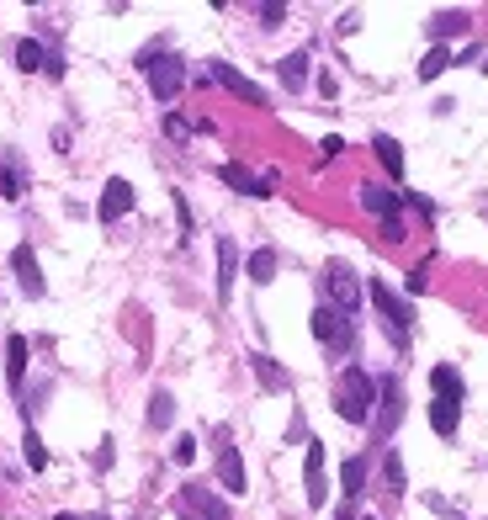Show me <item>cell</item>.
Listing matches in <instances>:
<instances>
[{
	"label": "cell",
	"mask_w": 488,
	"mask_h": 520,
	"mask_svg": "<svg viewBox=\"0 0 488 520\" xmlns=\"http://www.w3.org/2000/svg\"><path fill=\"white\" fill-rule=\"evenodd\" d=\"M372 404H377V383L361 367H345L335 383V415L345 425H372Z\"/></svg>",
	"instance_id": "1"
},
{
	"label": "cell",
	"mask_w": 488,
	"mask_h": 520,
	"mask_svg": "<svg viewBox=\"0 0 488 520\" xmlns=\"http://www.w3.org/2000/svg\"><path fill=\"white\" fill-rule=\"evenodd\" d=\"M143 74H149V90L159 101H175L181 85H186V64L175 53H143Z\"/></svg>",
	"instance_id": "2"
},
{
	"label": "cell",
	"mask_w": 488,
	"mask_h": 520,
	"mask_svg": "<svg viewBox=\"0 0 488 520\" xmlns=\"http://www.w3.org/2000/svg\"><path fill=\"white\" fill-rule=\"evenodd\" d=\"M367 292H372V303H377V314L388 319V330H393L399 340H409V330H414V308H409V303H404V298H399V292H393V287L383 282V276H377V282H372Z\"/></svg>",
	"instance_id": "3"
},
{
	"label": "cell",
	"mask_w": 488,
	"mask_h": 520,
	"mask_svg": "<svg viewBox=\"0 0 488 520\" xmlns=\"http://www.w3.org/2000/svg\"><path fill=\"white\" fill-rule=\"evenodd\" d=\"M324 292L335 298L340 314H356V308H361V282H356V271H351L345 260H329V271H324Z\"/></svg>",
	"instance_id": "4"
},
{
	"label": "cell",
	"mask_w": 488,
	"mask_h": 520,
	"mask_svg": "<svg viewBox=\"0 0 488 520\" xmlns=\"http://www.w3.org/2000/svg\"><path fill=\"white\" fill-rule=\"evenodd\" d=\"M308 330H314V340L319 345H329V351H351V324L335 314V308H314V319H308Z\"/></svg>",
	"instance_id": "5"
},
{
	"label": "cell",
	"mask_w": 488,
	"mask_h": 520,
	"mask_svg": "<svg viewBox=\"0 0 488 520\" xmlns=\"http://www.w3.org/2000/svg\"><path fill=\"white\" fill-rule=\"evenodd\" d=\"M175 516H181V520H229V505H223L213 489H197V484H191V489L181 494Z\"/></svg>",
	"instance_id": "6"
},
{
	"label": "cell",
	"mask_w": 488,
	"mask_h": 520,
	"mask_svg": "<svg viewBox=\"0 0 488 520\" xmlns=\"http://www.w3.org/2000/svg\"><path fill=\"white\" fill-rule=\"evenodd\" d=\"M377 404H383L377 409V436L388 441L399 431V420H404V388H399V377H383L377 383Z\"/></svg>",
	"instance_id": "7"
},
{
	"label": "cell",
	"mask_w": 488,
	"mask_h": 520,
	"mask_svg": "<svg viewBox=\"0 0 488 520\" xmlns=\"http://www.w3.org/2000/svg\"><path fill=\"white\" fill-rule=\"evenodd\" d=\"M207 74H213V80H218L223 90H234L239 101H250V106H266V90H260V85H255L250 74H239L234 64H223V58H213V69H207Z\"/></svg>",
	"instance_id": "8"
},
{
	"label": "cell",
	"mask_w": 488,
	"mask_h": 520,
	"mask_svg": "<svg viewBox=\"0 0 488 520\" xmlns=\"http://www.w3.org/2000/svg\"><path fill=\"white\" fill-rule=\"evenodd\" d=\"M133 213V186L122 181V175H112L106 186H101V202H96V218L101 223H117V218H128Z\"/></svg>",
	"instance_id": "9"
},
{
	"label": "cell",
	"mask_w": 488,
	"mask_h": 520,
	"mask_svg": "<svg viewBox=\"0 0 488 520\" xmlns=\"http://www.w3.org/2000/svg\"><path fill=\"white\" fill-rule=\"evenodd\" d=\"M218 181H223V186H234V191H244V197H271V191H276V175H250V170H244V165H234V159H229V165H218Z\"/></svg>",
	"instance_id": "10"
},
{
	"label": "cell",
	"mask_w": 488,
	"mask_h": 520,
	"mask_svg": "<svg viewBox=\"0 0 488 520\" xmlns=\"http://www.w3.org/2000/svg\"><path fill=\"white\" fill-rule=\"evenodd\" d=\"M303 489H308V505L319 510L329 500V484H324V446L308 441V462H303Z\"/></svg>",
	"instance_id": "11"
},
{
	"label": "cell",
	"mask_w": 488,
	"mask_h": 520,
	"mask_svg": "<svg viewBox=\"0 0 488 520\" xmlns=\"http://www.w3.org/2000/svg\"><path fill=\"white\" fill-rule=\"evenodd\" d=\"M11 271L21 276V292H27V298H43V271H37V255H32V244H16V255H11Z\"/></svg>",
	"instance_id": "12"
},
{
	"label": "cell",
	"mask_w": 488,
	"mask_h": 520,
	"mask_svg": "<svg viewBox=\"0 0 488 520\" xmlns=\"http://www.w3.org/2000/svg\"><path fill=\"white\" fill-rule=\"evenodd\" d=\"M218 484L229 494H244V457H239V446H223L218 452Z\"/></svg>",
	"instance_id": "13"
},
{
	"label": "cell",
	"mask_w": 488,
	"mask_h": 520,
	"mask_svg": "<svg viewBox=\"0 0 488 520\" xmlns=\"http://www.w3.org/2000/svg\"><path fill=\"white\" fill-rule=\"evenodd\" d=\"M361 207L388 223V218H399V191H388V186H361Z\"/></svg>",
	"instance_id": "14"
},
{
	"label": "cell",
	"mask_w": 488,
	"mask_h": 520,
	"mask_svg": "<svg viewBox=\"0 0 488 520\" xmlns=\"http://www.w3.org/2000/svg\"><path fill=\"white\" fill-rule=\"evenodd\" d=\"M234 276H239V250L234 239H218V298L234 292Z\"/></svg>",
	"instance_id": "15"
},
{
	"label": "cell",
	"mask_w": 488,
	"mask_h": 520,
	"mask_svg": "<svg viewBox=\"0 0 488 520\" xmlns=\"http://www.w3.org/2000/svg\"><path fill=\"white\" fill-rule=\"evenodd\" d=\"M457 420H462V399H441V393H436V404H430V425H436L441 436H457Z\"/></svg>",
	"instance_id": "16"
},
{
	"label": "cell",
	"mask_w": 488,
	"mask_h": 520,
	"mask_svg": "<svg viewBox=\"0 0 488 520\" xmlns=\"http://www.w3.org/2000/svg\"><path fill=\"white\" fill-rule=\"evenodd\" d=\"M340 494H345V500H361V494H367V457H351V462L340 468Z\"/></svg>",
	"instance_id": "17"
},
{
	"label": "cell",
	"mask_w": 488,
	"mask_h": 520,
	"mask_svg": "<svg viewBox=\"0 0 488 520\" xmlns=\"http://www.w3.org/2000/svg\"><path fill=\"white\" fill-rule=\"evenodd\" d=\"M276 74H282L287 90H303V85H308V53H287V58L276 64Z\"/></svg>",
	"instance_id": "18"
},
{
	"label": "cell",
	"mask_w": 488,
	"mask_h": 520,
	"mask_svg": "<svg viewBox=\"0 0 488 520\" xmlns=\"http://www.w3.org/2000/svg\"><path fill=\"white\" fill-rule=\"evenodd\" d=\"M372 149H377V159H383V170H388V175H404V149H399V138L377 133V138H372Z\"/></svg>",
	"instance_id": "19"
},
{
	"label": "cell",
	"mask_w": 488,
	"mask_h": 520,
	"mask_svg": "<svg viewBox=\"0 0 488 520\" xmlns=\"http://www.w3.org/2000/svg\"><path fill=\"white\" fill-rule=\"evenodd\" d=\"M5 377H11V388L27 377V340H21V335L5 340Z\"/></svg>",
	"instance_id": "20"
},
{
	"label": "cell",
	"mask_w": 488,
	"mask_h": 520,
	"mask_svg": "<svg viewBox=\"0 0 488 520\" xmlns=\"http://www.w3.org/2000/svg\"><path fill=\"white\" fill-rule=\"evenodd\" d=\"M250 367H255V377H260L266 388H276V393H282V388H292V377H287L271 356H250Z\"/></svg>",
	"instance_id": "21"
},
{
	"label": "cell",
	"mask_w": 488,
	"mask_h": 520,
	"mask_svg": "<svg viewBox=\"0 0 488 520\" xmlns=\"http://www.w3.org/2000/svg\"><path fill=\"white\" fill-rule=\"evenodd\" d=\"M43 64H48L43 43H37V37H21V43H16V69H27V74H32V69H43Z\"/></svg>",
	"instance_id": "22"
},
{
	"label": "cell",
	"mask_w": 488,
	"mask_h": 520,
	"mask_svg": "<svg viewBox=\"0 0 488 520\" xmlns=\"http://www.w3.org/2000/svg\"><path fill=\"white\" fill-rule=\"evenodd\" d=\"M430 388H436L441 399H462V372H457V367H436V372H430Z\"/></svg>",
	"instance_id": "23"
},
{
	"label": "cell",
	"mask_w": 488,
	"mask_h": 520,
	"mask_svg": "<svg viewBox=\"0 0 488 520\" xmlns=\"http://www.w3.org/2000/svg\"><path fill=\"white\" fill-rule=\"evenodd\" d=\"M430 32H436V37H462V32H468V11H441V16L430 21Z\"/></svg>",
	"instance_id": "24"
},
{
	"label": "cell",
	"mask_w": 488,
	"mask_h": 520,
	"mask_svg": "<svg viewBox=\"0 0 488 520\" xmlns=\"http://www.w3.org/2000/svg\"><path fill=\"white\" fill-rule=\"evenodd\" d=\"M170 420H175V399H170V393L159 388V393L149 399V425H154V431H165Z\"/></svg>",
	"instance_id": "25"
},
{
	"label": "cell",
	"mask_w": 488,
	"mask_h": 520,
	"mask_svg": "<svg viewBox=\"0 0 488 520\" xmlns=\"http://www.w3.org/2000/svg\"><path fill=\"white\" fill-rule=\"evenodd\" d=\"M441 69H452V48H430L425 64H420V80H436Z\"/></svg>",
	"instance_id": "26"
},
{
	"label": "cell",
	"mask_w": 488,
	"mask_h": 520,
	"mask_svg": "<svg viewBox=\"0 0 488 520\" xmlns=\"http://www.w3.org/2000/svg\"><path fill=\"white\" fill-rule=\"evenodd\" d=\"M250 276H255V282H271V276H276V250H255V255H250Z\"/></svg>",
	"instance_id": "27"
},
{
	"label": "cell",
	"mask_w": 488,
	"mask_h": 520,
	"mask_svg": "<svg viewBox=\"0 0 488 520\" xmlns=\"http://www.w3.org/2000/svg\"><path fill=\"white\" fill-rule=\"evenodd\" d=\"M21 446H27V468H37V473H43V468H48V446H43V436H37V431H27V436H21Z\"/></svg>",
	"instance_id": "28"
},
{
	"label": "cell",
	"mask_w": 488,
	"mask_h": 520,
	"mask_svg": "<svg viewBox=\"0 0 488 520\" xmlns=\"http://www.w3.org/2000/svg\"><path fill=\"white\" fill-rule=\"evenodd\" d=\"M0 191H5L11 202H16V197H27V175H21L16 165H5V170H0Z\"/></svg>",
	"instance_id": "29"
},
{
	"label": "cell",
	"mask_w": 488,
	"mask_h": 520,
	"mask_svg": "<svg viewBox=\"0 0 488 520\" xmlns=\"http://www.w3.org/2000/svg\"><path fill=\"white\" fill-rule=\"evenodd\" d=\"M383 462H388V484H393V494H404V462H399V452H388Z\"/></svg>",
	"instance_id": "30"
},
{
	"label": "cell",
	"mask_w": 488,
	"mask_h": 520,
	"mask_svg": "<svg viewBox=\"0 0 488 520\" xmlns=\"http://www.w3.org/2000/svg\"><path fill=\"white\" fill-rule=\"evenodd\" d=\"M255 16H260L266 27H282V21H287V5H255Z\"/></svg>",
	"instance_id": "31"
},
{
	"label": "cell",
	"mask_w": 488,
	"mask_h": 520,
	"mask_svg": "<svg viewBox=\"0 0 488 520\" xmlns=\"http://www.w3.org/2000/svg\"><path fill=\"white\" fill-rule=\"evenodd\" d=\"M170 457H175V462H181V468H186V462H197V441H191V436H181V441H175V452H170Z\"/></svg>",
	"instance_id": "32"
},
{
	"label": "cell",
	"mask_w": 488,
	"mask_h": 520,
	"mask_svg": "<svg viewBox=\"0 0 488 520\" xmlns=\"http://www.w3.org/2000/svg\"><path fill=\"white\" fill-rule=\"evenodd\" d=\"M409 207H414V213H425V218H436V202H430V197H420V191H409Z\"/></svg>",
	"instance_id": "33"
},
{
	"label": "cell",
	"mask_w": 488,
	"mask_h": 520,
	"mask_svg": "<svg viewBox=\"0 0 488 520\" xmlns=\"http://www.w3.org/2000/svg\"><path fill=\"white\" fill-rule=\"evenodd\" d=\"M319 149H324V159H335V154H340V149H345V138H340V133H329V138H324V144H319Z\"/></svg>",
	"instance_id": "34"
},
{
	"label": "cell",
	"mask_w": 488,
	"mask_h": 520,
	"mask_svg": "<svg viewBox=\"0 0 488 520\" xmlns=\"http://www.w3.org/2000/svg\"><path fill=\"white\" fill-rule=\"evenodd\" d=\"M175 218H181V234H191V207H186V197H175Z\"/></svg>",
	"instance_id": "35"
},
{
	"label": "cell",
	"mask_w": 488,
	"mask_h": 520,
	"mask_svg": "<svg viewBox=\"0 0 488 520\" xmlns=\"http://www.w3.org/2000/svg\"><path fill=\"white\" fill-rule=\"evenodd\" d=\"M112 457H117V452H112V441H101V452H96V468L106 473V468H112Z\"/></svg>",
	"instance_id": "36"
},
{
	"label": "cell",
	"mask_w": 488,
	"mask_h": 520,
	"mask_svg": "<svg viewBox=\"0 0 488 520\" xmlns=\"http://www.w3.org/2000/svg\"><path fill=\"white\" fill-rule=\"evenodd\" d=\"M53 520H106V516H69V510H64V516H53Z\"/></svg>",
	"instance_id": "37"
},
{
	"label": "cell",
	"mask_w": 488,
	"mask_h": 520,
	"mask_svg": "<svg viewBox=\"0 0 488 520\" xmlns=\"http://www.w3.org/2000/svg\"><path fill=\"white\" fill-rule=\"evenodd\" d=\"M367 520H377V516H367Z\"/></svg>",
	"instance_id": "38"
}]
</instances>
